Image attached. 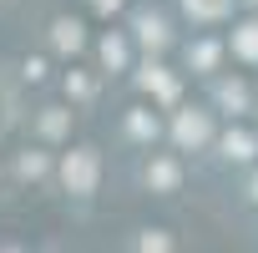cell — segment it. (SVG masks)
I'll use <instances>...</instances> for the list:
<instances>
[{"mask_svg": "<svg viewBox=\"0 0 258 253\" xmlns=\"http://www.w3.org/2000/svg\"><path fill=\"white\" fill-rule=\"evenodd\" d=\"M182 6H187L198 21H218V16L228 11V0H182Z\"/></svg>", "mask_w": 258, "mask_h": 253, "instance_id": "obj_8", "label": "cell"}, {"mask_svg": "<svg viewBox=\"0 0 258 253\" xmlns=\"http://www.w3.org/2000/svg\"><path fill=\"white\" fill-rule=\"evenodd\" d=\"M56 46H61V51H76V46H81V26H76V21H56Z\"/></svg>", "mask_w": 258, "mask_h": 253, "instance_id": "obj_9", "label": "cell"}, {"mask_svg": "<svg viewBox=\"0 0 258 253\" xmlns=\"http://www.w3.org/2000/svg\"><path fill=\"white\" fill-rule=\"evenodd\" d=\"M223 106H243V86H223Z\"/></svg>", "mask_w": 258, "mask_h": 253, "instance_id": "obj_16", "label": "cell"}, {"mask_svg": "<svg viewBox=\"0 0 258 253\" xmlns=\"http://www.w3.org/2000/svg\"><path fill=\"white\" fill-rule=\"evenodd\" d=\"M223 152H228L233 162H243V157H253V137H248V132H228V137H223Z\"/></svg>", "mask_w": 258, "mask_h": 253, "instance_id": "obj_5", "label": "cell"}, {"mask_svg": "<svg viewBox=\"0 0 258 253\" xmlns=\"http://www.w3.org/2000/svg\"><path fill=\"white\" fill-rule=\"evenodd\" d=\"M147 182L167 193V187H177V167H172V162H152V167H147Z\"/></svg>", "mask_w": 258, "mask_h": 253, "instance_id": "obj_7", "label": "cell"}, {"mask_svg": "<svg viewBox=\"0 0 258 253\" xmlns=\"http://www.w3.org/2000/svg\"><path fill=\"white\" fill-rule=\"evenodd\" d=\"M132 132H137V137H152V132H157V121H152L147 111H137V116H132Z\"/></svg>", "mask_w": 258, "mask_h": 253, "instance_id": "obj_13", "label": "cell"}, {"mask_svg": "<svg viewBox=\"0 0 258 253\" xmlns=\"http://www.w3.org/2000/svg\"><path fill=\"white\" fill-rule=\"evenodd\" d=\"M142 86H147V91H157L162 101H172V96H177V81H167L157 66H147V71H142Z\"/></svg>", "mask_w": 258, "mask_h": 253, "instance_id": "obj_4", "label": "cell"}, {"mask_svg": "<svg viewBox=\"0 0 258 253\" xmlns=\"http://www.w3.org/2000/svg\"><path fill=\"white\" fill-rule=\"evenodd\" d=\"M253 198H258V177H253Z\"/></svg>", "mask_w": 258, "mask_h": 253, "instance_id": "obj_18", "label": "cell"}, {"mask_svg": "<svg viewBox=\"0 0 258 253\" xmlns=\"http://www.w3.org/2000/svg\"><path fill=\"white\" fill-rule=\"evenodd\" d=\"M137 36H142L147 46H167V26H162L157 16H137Z\"/></svg>", "mask_w": 258, "mask_h": 253, "instance_id": "obj_3", "label": "cell"}, {"mask_svg": "<svg viewBox=\"0 0 258 253\" xmlns=\"http://www.w3.org/2000/svg\"><path fill=\"white\" fill-rule=\"evenodd\" d=\"M192 61H198V66H213V61H218V46H208V41H203V46L192 51Z\"/></svg>", "mask_w": 258, "mask_h": 253, "instance_id": "obj_14", "label": "cell"}, {"mask_svg": "<svg viewBox=\"0 0 258 253\" xmlns=\"http://www.w3.org/2000/svg\"><path fill=\"white\" fill-rule=\"evenodd\" d=\"M41 126H46V137H61V132H66V111H46Z\"/></svg>", "mask_w": 258, "mask_h": 253, "instance_id": "obj_11", "label": "cell"}, {"mask_svg": "<svg viewBox=\"0 0 258 253\" xmlns=\"http://www.w3.org/2000/svg\"><path fill=\"white\" fill-rule=\"evenodd\" d=\"M21 172H26V177H41V172H46V157H41V152H26V157H21Z\"/></svg>", "mask_w": 258, "mask_h": 253, "instance_id": "obj_12", "label": "cell"}, {"mask_svg": "<svg viewBox=\"0 0 258 253\" xmlns=\"http://www.w3.org/2000/svg\"><path fill=\"white\" fill-rule=\"evenodd\" d=\"M142 253H167V238H162V233H147V238H142Z\"/></svg>", "mask_w": 258, "mask_h": 253, "instance_id": "obj_15", "label": "cell"}, {"mask_svg": "<svg viewBox=\"0 0 258 253\" xmlns=\"http://www.w3.org/2000/svg\"><path fill=\"white\" fill-rule=\"evenodd\" d=\"M203 137H208V116H198V111H182V116H177V142H192V147H198Z\"/></svg>", "mask_w": 258, "mask_h": 253, "instance_id": "obj_2", "label": "cell"}, {"mask_svg": "<svg viewBox=\"0 0 258 253\" xmlns=\"http://www.w3.org/2000/svg\"><path fill=\"white\" fill-rule=\"evenodd\" d=\"M233 51H238V56H248V61H258V26L233 31Z\"/></svg>", "mask_w": 258, "mask_h": 253, "instance_id": "obj_6", "label": "cell"}, {"mask_svg": "<svg viewBox=\"0 0 258 253\" xmlns=\"http://www.w3.org/2000/svg\"><path fill=\"white\" fill-rule=\"evenodd\" d=\"M121 6V0H96V11H116Z\"/></svg>", "mask_w": 258, "mask_h": 253, "instance_id": "obj_17", "label": "cell"}, {"mask_svg": "<svg viewBox=\"0 0 258 253\" xmlns=\"http://www.w3.org/2000/svg\"><path fill=\"white\" fill-rule=\"evenodd\" d=\"M101 61H106V66H121V61H126V46H121L116 36H106V41H101Z\"/></svg>", "mask_w": 258, "mask_h": 253, "instance_id": "obj_10", "label": "cell"}, {"mask_svg": "<svg viewBox=\"0 0 258 253\" xmlns=\"http://www.w3.org/2000/svg\"><path fill=\"white\" fill-rule=\"evenodd\" d=\"M61 177H66V187H71V193H91V187H96V152H91V147L71 152V157H66V167H61Z\"/></svg>", "mask_w": 258, "mask_h": 253, "instance_id": "obj_1", "label": "cell"}]
</instances>
